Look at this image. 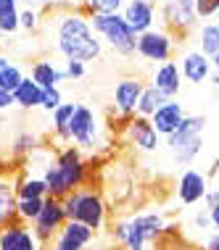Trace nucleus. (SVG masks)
<instances>
[{
	"label": "nucleus",
	"mask_w": 219,
	"mask_h": 250,
	"mask_svg": "<svg viewBox=\"0 0 219 250\" xmlns=\"http://www.w3.org/2000/svg\"><path fill=\"white\" fill-rule=\"evenodd\" d=\"M124 0H87V11L90 13H119Z\"/></svg>",
	"instance_id": "473e14b6"
},
{
	"label": "nucleus",
	"mask_w": 219,
	"mask_h": 250,
	"mask_svg": "<svg viewBox=\"0 0 219 250\" xmlns=\"http://www.w3.org/2000/svg\"><path fill=\"white\" fill-rule=\"evenodd\" d=\"M32 79L43 87V90H50V87H58L61 82H66V69H58L53 61H37L32 66Z\"/></svg>",
	"instance_id": "412c9836"
},
{
	"label": "nucleus",
	"mask_w": 219,
	"mask_h": 250,
	"mask_svg": "<svg viewBox=\"0 0 219 250\" xmlns=\"http://www.w3.org/2000/svg\"><path fill=\"white\" fill-rule=\"evenodd\" d=\"M195 13L198 19H211L219 13V0H195Z\"/></svg>",
	"instance_id": "f704fd0d"
},
{
	"label": "nucleus",
	"mask_w": 219,
	"mask_h": 250,
	"mask_svg": "<svg viewBox=\"0 0 219 250\" xmlns=\"http://www.w3.org/2000/svg\"><path fill=\"white\" fill-rule=\"evenodd\" d=\"M150 3H153V5H156V3H161V5H164V3H167V0H150Z\"/></svg>",
	"instance_id": "c03bdc74"
},
{
	"label": "nucleus",
	"mask_w": 219,
	"mask_h": 250,
	"mask_svg": "<svg viewBox=\"0 0 219 250\" xmlns=\"http://www.w3.org/2000/svg\"><path fill=\"white\" fill-rule=\"evenodd\" d=\"M167 100H169V98L164 95V92H159L153 84H148L146 90H143V95H140V103H138V111H135V116H146V119H150L164 103H167Z\"/></svg>",
	"instance_id": "393cba45"
},
{
	"label": "nucleus",
	"mask_w": 219,
	"mask_h": 250,
	"mask_svg": "<svg viewBox=\"0 0 219 250\" xmlns=\"http://www.w3.org/2000/svg\"><path fill=\"white\" fill-rule=\"evenodd\" d=\"M95 240V229L79 224V221H66L61 232L50 240V250H87Z\"/></svg>",
	"instance_id": "f8f14e48"
},
{
	"label": "nucleus",
	"mask_w": 219,
	"mask_h": 250,
	"mask_svg": "<svg viewBox=\"0 0 219 250\" xmlns=\"http://www.w3.org/2000/svg\"><path fill=\"white\" fill-rule=\"evenodd\" d=\"M61 103H64V98H61V90H58V87H50V90L43 92V105H40V108H43V111H48V113H53Z\"/></svg>",
	"instance_id": "72a5a7b5"
},
{
	"label": "nucleus",
	"mask_w": 219,
	"mask_h": 250,
	"mask_svg": "<svg viewBox=\"0 0 219 250\" xmlns=\"http://www.w3.org/2000/svg\"><path fill=\"white\" fill-rule=\"evenodd\" d=\"M211 224H214V229H219V208H211Z\"/></svg>",
	"instance_id": "a19ab883"
},
{
	"label": "nucleus",
	"mask_w": 219,
	"mask_h": 250,
	"mask_svg": "<svg viewBox=\"0 0 219 250\" xmlns=\"http://www.w3.org/2000/svg\"><path fill=\"white\" fill-rule=\"evenodd\" d=\"M180 71H182V79H188L190 84H201L211 77V61L201 50H190L182 56Z\"/></svg>",
	"instance_id": "6ab92c4d"
},
{
	"label": "nucleus",
	"mask_w": 219,
	"mask_h": 250,
	"mask_svg": "<svg viewBox=\"0 0 219 250\" xmlns=\"http://www.w3.org/2000/svg\"><path fill=\"white\" fill-rule=\"evenodd\" d=\"M37 150V137L32 132H22V134H16V140L11 143V153L13 155H32Z\"/></svg>",
	"instance_id": "c756f323"
},
{
	"label": "nucleus",
	"mask_w": 219,
	"mask_h": 250,
	"mask_svg": "<svg viewBox=\"0 0 219 250\" xmlns=\"http://www.w3.org/2000/svg\"><path fill=\"white\" fill-rule=\"evenodd\" d=\"M43 87H40L35 79H24L19 84V90L13 92V103L22 105V108H40L43 105Z\"/></svg>",
	"instance_id": "5701e85b"
},
{
	"label": "nucleus",
	"mask_w": 219,
	"mask_h": 250,
	"mask_svg": "<svg viewBox=\"0 0 219 250\" xmlns=\"http://www.w3.org/2000/svg\"><path fill=\"white\" fill-rule=\"evenodd\" d=\"M19 26L26 32H32V29H37V11L35 8H26L19 13Z\"/></svg>",
	"instance_id": "c9c22d12"
},
{
	"label": "nucleus",
	"mask_w": 219,
	"mask_h": 250,
	"mask_svg": "<svg viewBox=\"0 0 219 250\" xmlns=\"http://www.w3.org/2000/svg\"><path fill=\"white\" fill-rule=\"evenodd\" d=\"M69 143H74L79 150H100V124H98V116L93 113V108L87 105H79L77 103V111L69 121Z\"/></svg>",
	"instance_id": "0eeeda50"
},
{
	"label": "nucleus",
	"mask_w": 219,
	"mask_h": 250,
	"mask_svg": "<svg viewBox=\"0 0 219 250\" xmlns=\"http://www.w3.org/2000/svg\"><path fill=\"white\" fill-rule=\"evenodd\" d=\"M45 206V198H26V200H19V221L24 224H32V221L40 216Z\"/></svg>",
	"instance_id": "c85d7f7f"
},
{
	"label": "nucleus",
	"mask_w": 219,
	"mask_h": 250,
	"mask_svg": "<svg viewBox=\"0 0 219 250\" xmlns=\"http://www.w3.org/2000/svg\"><path fill=\"white\" fill-rule=\"evenodd\" d=\"M203 129H206V116H185V121L167 137V150L172 161L182 168H190L195 158L203 153Z\"/></svg>",
	"instance_id": "20e7f679"
},
{
	"label": "nucleus",
	"mask_w": 219,
	"mask_h": 250,
	"mask_svg": "<svg viewBox=\"0 0 219 250\" xmlns=\"http://www.w3.org/2000/svg\"><path fill=\"white\" fill-rule=\"evenodd\" d=\"M74 111H77V103H61L56 111L50 113V119H53V134H56L58 140H64V143H69V121L74 116Z\"/></svg>",
	"instance_id": "b1692460"
},
{
	"label": "nucleus",
	"mask_w": 219,
	"mask_h": 250,
	"mask_svg": "<svg viewBox=\"0 0 219 250\" xmlns=\"http://www.w3.org/2000/svg\"><path fill=\"white\" fill-rule=\"evenodd\" d=\"M19 0H0V29L3 35H13L19 29Z\"/></svg>",
	"instance_id": "a878e982"
},
{
	"label": "nucleus",
	"mask_w": 219,
	"mask_h": 250,
	"mask_svg": "<svg viewBox=\"0 0 219 250\" xmlns=\"http://www.w3.org/2000/svg\"><path fill=\"white\" fill-rule=\"evenodd\" d=\"M143 90H146V84H143L140 79H135V77H127V79H119V82H116V87H114V108L124 121L129 116H135Z\"/></svg>",
	"instance_id": "ddd939ff"
},
{
	"label": "nucleus",
	"mask_w": 219,
	"mask_h": 250,
	"mask_svg": "<svg viewBox=\"0 0 219 250\" xmlns=\"http://www.w3.org/2000/svg\"><path fill=\"white\" fill-rule=\"evenodd\" d=\"M66 224V213H64V203L61 198H53V195H48L45 198V206L40 216L35 221H32V232H35V237L43 242V245H50V240L56 237L61 232V227Z\"/></svg>",
	"instance_id": "6e6552de"
},
{
	"label": "nucleus",
	"mask_w": 219,
	"mask_h": 250,
	"mask_svg": "<svg viewBox=\"0 0 219 250\" xmlns=\"http://www.w3.org/2000/svg\"><path fill=\"white\" fill-rule=\"evenodd\" d=\"M95 35L106 40L108 48L119 56H135L138 53V35L132 32V26L124 21L122 13H93L90 19Z\"/></svg>",
	"instance_id": "423d86ee"
},
{
	"label": "nucleus",
	"mask_w": 219,
	"mask_h": 250,
	"mask_svg": "<svg viewBox=\"0 0 219 250\" xmlns=\"http://www.w3.org/2000/svg\"><path fill=\"white\" fill-rule=\"evenodd\" d=\"M0 35H3V29H0Z\"/></svg>",
	"instance_id": "a18cd8bd"
},
{
	"label": "nucleus",
	"mask_w": 219,
	"mask_h": 250,
	"mask_svg": "<svg viewBox=\"0 0 219 250\" xmlns=\"http://www.w3.org/2000/svg\"><path fill=\"white\" fill-rule=\"evenodd\" d=\"M190 229H193V232H198V237H203V234H209L211 229H214V224H211V213H209V208H206V211L193 213V219H190Z\"/></svg>",
	"instance_id": "2f4dec72"
},
{
	"label": "nucleus",
	"mask_w": 219,
	"mask_h": 250,
	"mask_svg": "<svg viewBox=\"0 0 219 250\" xmlns=\"http://www.w3.org/2000/svg\"><path fill=\"white\" fill-rule=\"evenodd\" d=\"M0 250H43V242L35 237L29 224L16 221L0 229Z\"/></svg>",
	"instance_id": "2eb2a0df"
},
{
	"label": "nucleus",
	"mask_w": 219,
	"mask_h": 250,
	"mask_svg": "<svg viewBox=\"0 0 219 250\" xmlns=\"http://www.w3.org/2000/svg\"><path fill=\"white\" fill-rule=\"evenodd\" d=\"M26 3V8H35V5H40V3H45V0H24Z\"/></svg>",
	"instance_id": "79ce46f5"
},
{
	"label": "nucleus",
	"mask_w": 219,
	"mask_h": 250,
	"mask_svg": "<svg viewBox=\"0 0 219 250\" xmlns=\"http://www.w3.org/2000/svg\"><path fill=\"white\" fill-rule=\"evenodd\" d=\"M124 140L140 153H156L161 147V134L153 129L150 119L146 116H129L124 121Z\"/></svg>",
	"instance_id": "1a4fd4ad"
},
{
	"label": "nucleus",
	"mask_w": 219,
	"mask_h": 250,
	"mask_svg": "<svg viewBox=\"0 0 219 250\" xmlns=\"http://www.w3.org/2000/svg\"><path fill=\"white\" fill-rule=\"evenodd\" d=\"M198 42H201V53L211 61V66H217L219 71V21H209L198 32Z\"/></svg>",
	"instance_id": "4be33fe9"
},
{
	"label": "nucleus",
	"mask_w": 219,
	"mask_h": 250,
	"mask_svg": "<svg viewBox=\"0 0 219 250\" xmlns=\"http://www.w3.org/2000/svg\"><path fill=\"white\" fill-rule=\"evenodd\" d=\"M211 190L209 187V177L198 168H182V174L177 177V185H174V192H177V200L182 206H198V203L206 200V192Z\"/></svg>",
	"instance_id": "9d476101"
},
{
	"label": "nucleus",
	"mask_w": 219,
	"mask_h": 250,
	"mask_svg": "<svg viewBox=\"0 0 219 250\" xmlns=\"http://www.w3.org/2000/svg\"><path fill=\"white\" fill-rule=\"evenodd\" d=\"M153 87L159 92H164L169 100H174L177 95H180V90H182V71H180V66H177L174 61L161 63L159 69H156V74H153Z\"/></svg>",
	"instance_id": "a211bd4d"
},
{
	"label": "nucleus",
	"mask_w": 219,
	"mask_h": 250,
	"mask_svg": "<svg viewBox=\"0 0 219 250\" xmlns=\"http://www.w3.org/2000/svg\"><path fill=\"white\" fill-rule=\"evenodd\" d=\"M198 248L201 250H219V229H211L209 234H203Z\"/></svg>",
	"instance_id": "e433bc0d"
},
{
	"label": "nucleus",
	"mask_w": 219,
	"mask_h": 250,
	"mask_svg": "<svg viewBox=\"0 0 219 250\" xmlns=\"http://www.w3.org/2000/svg\"><path fill=\"white\" fill-rule=\"evenodd\" d=\"M87 74L85 63H79V61H66V77L69 79H82Z\"/></svg>",
	"instance_id": "4c0bfd02"
},
{
	"label": "nucleus",
	"mask_w": 219,
	"mask_h": 250,
	"mask_svg": "<svg viewBox=\"0 0 219 250\" xmlns=\"http://www.w3.org/2000/svg\"><path fill=\"white\" fill-rule=\"evenodd\" d=\"M161 19L169 29L185 32L190 26H195L198 13H195V0H167L161 5Z\"/></svg>",
	"instance_id": "4468645a"
},
{
	"label": "nucleus",
	"mask_w": 219,
	"mask_h": 250,
	"mask_svg": "<svg viewBox=\"0 0 219 250\" xmlns=\"http://www.w3.org/2000/svg\"><path fill=\"white\" fill-rule=\"evenodd\" d=\"M167 232V221L161 213L148 211V213H135L129 219L116 221L111 234L114 242L122 250H148L150 242H159Z\"/></svg>",
	"instance_id": "7ed1b4c3"
},
{
	"label": "nucleus",
	"mask_w": 219,
	"mask_h": 250,
	"mask_svg": "<svg viewBox=\"0 0 219 250\" xmlns=\"http://www.w3.org/2000/svg\"><path fill=\"white\" fill-rule=\"evenodd\" d=\"M185 116H188V113H185L182 103H177V100H167V103H164L159 111L150 116V124H153V129L167 140L169 134H172L177 126L185 121Z\"/></svg>",
	"instance_id": "f3484780"
},
{
	"label": "nucleus",
	"mask_w": 219,
	"mask_h": 250,
	"mask_svg": "<svg viewBox=\"0 0 219 250\" xmlns=\"http://www.w3.org/2000/svg\"><path fill=\"white\" fill-rule=\"evenodd\" d=\"M16 195H19V200H26V198H48V185H45L43 177L22 179L16 185Z\"/></svg>",
	"instance_id": "bb28decb"
},
{
	"label": "nucleus",
	"mask_w": 219,
	"mask_h": 250,
	"mask_svg": "<svg viewBox=\"0 0 219 250\" xmlns=\"http://www.w3.org/2000/svg\"><path fill=\"white\" fill-rule=\"evenodd\" d=\"M64 203V213L66 221H79V224L90 227V229H103L108 219V206L103 200V195L93 187H82V190L69 192L66 198H61Z\"/></svg>",
	"instance_id": "39448f33"
},
{
	"label": "nucleus",
	"mask_w": 219,
	"mask_h": 250,
	"mask_svg": "<svg viewBox=\"0 0 219 250\" xmlns=\"http://www.w3.org/2000/svg\"><path fill=\"white\" fill-rule=\"evenodd\" d=\"M43 179L48 185V195L66 198L74 190H82L90 179V161L82 155L77 145H66L56 153V158L45 166Z\"/></svg>",
	"instance_id": "f03ea898"
},
{
	"label": "nucleus",
	"mask_w": 219,
	"mask_h": 250,
	"mask_svg": "<svg viewBox=\"0 0 219 250\" xmlns=\"http://www.w3.org/2000/svg\"><path fill=\"white\" fill-rule=\"evenodd\" d=\"M5 66H8V58H5V56H0V69H5Z\"/></svg>",
	"instance_id": "37998d69"
},
{
	"label": "nucleus",
	"mask_w": 219,
	"mask_h": 250,
	"mask_svg": "<svg viewBox=\"0 0 219 250\" xmlns=\"http://www.w3.org/2000/svg\"><path fill=\"white\" fill-rule=\"evenodd\" d=\"M56 48L66 61H98L103 53L98 35H95L90 19H85L82 13H66L61 16V21L56 24Z\"/></svg>",
	"instance_id": "f257e3e1"
},
{
	"label": "nucleus",
	"mask_w": 219,
	"mask_h": 250,
	"mask_svg": "<svg viewBox=\"0 0 219 250\" xmlns=\"http://www.w3.org/2000/svg\"><path fill=\"white\" fill-rule=\"evenodd\" d=\"M87 250H90V248H87Z\"/></svg>",
	"instance_id": "49530a36"
},
{
	"label": "nucleus",
	"mask_w": 219,
	"mask_h": 250,
	"mask_svg": "<svg viewBox=\"0 0 219 250\" xmlns=\"http://www.w3.org/2000/svg\"><path fill=\"white\" fill-rule=\"evenodd\" d=\"M159 242H161V250H201L193 242H185L180 234L174 237V227H167V232H164V237Z\"/></svg>",
	"instance_id": "7c9ffc66"
},
{
	"label": "nucleus",
	"mask_w": 219,
	"mask_h": 250,
	"mask_svg": "<svg viewBox=\"0 0 219 250\" xmlns=\"http://www.w3.org/2000/svg\"><path fill=\"white\" fill-rule=\"evenodd\" d=\"M174 53V40L164 29H148L138 35V56L153 63H167Z\"/></svg>",
	"instance_id": "9b49d317"
},
{
	"label": "nucleus",
	"mask_w": 219,
	"mask_h": 250,
	"mask_svg": "<svg viewBox=\"0 0 219 250\" xmlns=\"http://www.w3.org/2000/svg\"><path fill=\"white\" fill-rule=\"evenodd\" d=\"M203 203H206L209 211H211V208H219V187L209 190V192H206V200H203Z\"/></svg>",
	"instance_id": "58836bf2"
},
{
	"label": "nucleus",
	"mask_w": 219,
	"mask_h": 250,
	"mask_svg": "<svg viewBox=\"0 0 219 250\" xmlns=\"http://www.w3.org/2000/svg\"><path fill=\"white\" fill-rule=\"evenodd\" d=\"M24 71L19 69V66H13V63H8L5 69H0V90H5V92H16L19 90V84L24 82Z\"/></svg>",
	"instance_id": "cd10ccee"
},
{
	"label": "nucleus",
	"mask_w": 219,
	"mask_h": 250,
	"mask_svg": "<svg viewBox=\"0 0 219 250\" xmlns=\"http://www.w3.org/2000/svg\"><path fill=\"white\" fill-rule=\"evenodd\" d=\"M124 21L132 26L135 35H143V32L153 29V21H156V5L150 0H129L124 5Z\"/></svg>",
	"instance_id": "dca6fc26"
},
{
	"label": "nucleus",
	"mask_w": 219,
	"mask_h": 250,
	"mask_svg": "<svg viewBox=\"0 0 219 250\" xmlns=\"http://www.w3.org/2000/svg\"><path fill=\"white\" fill-rule=\"evenodd\" d=\"M11 105H16L13 103V95L5 90H0V111H3V108H11Z\"/></svg>",
	"instance_id": "ea45409f"
},
{
	"label": "nucleus",
	"mask_w": 219,
	"mask_h": 250,
	"mask_svg": "<svg viewBox=\"0 0 219 250\" xmlns=\"http://www.w3.org/2000/svg\"><path fill=\"white\" fill-rule=\"evenodd\" d=\"M19 221V195L16 185L0 179V229Z\"/></svg>",
	"instance_id": "aec40b11"
}]
</instances>
